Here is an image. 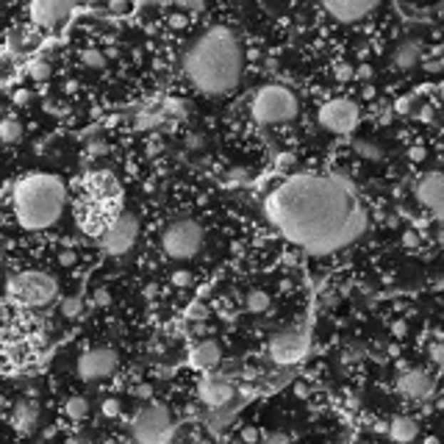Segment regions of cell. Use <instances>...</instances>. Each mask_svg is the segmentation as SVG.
<instances>
[{
  "label": "cell",
  "mask_w": 444,
  "mask_h": 444,
  "mask_svg": "<svg viewBox=\"0 0 444 444\" xmlns=\"http://www.w3.org/2000/svg\"><path fill=\"white\" fill-rule=\"evenodd\" d=\"M172 284H175V286H189V284H192V275H189L186 269H178V272L172 275Z\"/></svg>",
  "instance_id": "obj_38"
},
{
  "label": "cell",
  "mask_w": 444,
  "mask_h": 444,
  "mask_svg": "<svg viewBox=\"0 0 444 444\" xmlns=\"http://www.w3.org/2000/svg\"><path fill=\"white\" fill-rule=\"evenodd\" d=\"M361 358H364V344H350L344 361H361Z\"/></svg>",
  "instance_id": "obj_35"
},
{
  "label": "cell",
  "mask_w": 444,
  "mask_h": 444,
  "mask_svg": "<svg viewBox=\"0 0 444 444\" xmlns=\"http://www.w3.org/2000/svg\"><path fill=\"white\" fill-rule=\"evenodd\" d=\"M428 356H430V361L444 369V341H433L430 347H428Z\"/></svg>",
  "instance_id": "obj_29"
},
{
  "label": "cell",
  "mask_w": 444,
  "mask_h": 444,
  "mask_svg": "<svg viewBox=\"0 0 444 444\" xmlns=\"http://www.w3.org/2000/svg\"><path fill=\"white\" fill-rule=\"evenodd\" d=\"M73 209L81 231L100 239L125 211V192L117 175L108 170H89L78 181Z\"/></svg>",
  "instance_id": "obj_3"
},
{
  "label": "cell",
  "mask_w": 444,
  "mask_h": 444,
  "mask_svg": "<svg viewBox=\"0 0 444 444\" xmlns=\"http://www.w3.org/2000/svg\"><path fill=\"white\" fill-rule=\"evenodd\" d=\"M186 316H189V319H206V316H209V309H206L203 303H192Z\"/></svg>",
  "instance_id": "obj_33"
},
{
  "label": "cell",
  "mask_w": 444,
  "mask_h": 444,
  "mask_svg": "<svg viewBox=\"0 0 444 444\" xmlns=\"http://www.w3.org/2000/svg\"><path fill=\"white\" fill-rule=\"evenodd\" d=\"M11 206L20 228L48 231L53 228L67 206V186L53 172H31L20 178L11 192Z\"/></svg>",
  "instance_id": "obj_4"
},
{
  "label": "cell",
  "mask_w": 444,
  "mask_h": 444,
  "mask_svg": "<svg viewBox=\"0 0 444 444\" xmlns=\"http://www.w3.org/2000/svg\"><path fill=\"white\" fill-rule=\"evenodd\" d=\"M242 442L259 444L262 442V430H259V428H242Z\"/></svg>",
  "instance_id": "obj_32"
},
{
  "label": "cell",
  "mask_w": 444,
  "mask_h": 444,
  "mask_svg": "<svg viewBox=\"0 0 444 444\" xmlns=\"http://www.w3.org/2000/svg\"><path fill=\"white\" fill-rule=\"evenodd\" d=\"M322 9L341 26H353V23H361L364 17H369L378 6L369 0H328Z\"/></svg>",
  "instance_id": "obj_16"
},
{
  "label": "cell",
  "mask_w": 444,
  "mask_h": 444,
  "mask_svg": "<svg viewBox=\"0 0 444 444\" xmlns=\"http://www.w3.org/2000/svg\"><path fill=\"white\" fill-rule=\"evenodd\" d=\"M67 444H92V442H89L86 436H70V439H67Z\"/></svg>",
  "instance_id": "obj_46"
},
{
  "label": "cell",
  "mask_w": 444,
  "mask_h": 444,
  "mask_svg": "<svg viewBox=\"0 0 444 444\" xmlns=\"http://www.w3.org/2000/svg\"><path fill=\"white\" fill-rule=\"evenodd\" d=\"M259 444H291V436H289V433H281V430H275V433L262 436V442Z\"/></svg>",
  "instance_id": "obj_31"
},
{
  "label": "cell",
  "mask_w": 444,
  "mask_h": 444,
  "mask_svg": "<svg viewBox=\"0 0 444 444\" xmlns=\"http://www.w3.org/2000/svg\"><path fill=\"white\" fill-rule=\"evenodd\" d=\"M353 76H356V70H353L350 64H339V67H336V78L339 81H347V78H353Z\"/></svg>",
  "instance_id": "obj_41"
},
{
  "label": "cell",
  "mask_w": 444,
  "mask_h": 444,
  "mask_svg": "<svg viewBox=\"0 0 444 444\" xmlns=\"http://www.w3.org/2000/svg\"><path fill=\"white\" fill-rule=\"evenodd\" d=\"M28 98H31L28 92H17V98H14V100H17V103H28Z\"/></svg>",
  "instance_id": "obj_48"
},
{
  "label": "cell",
  "mask_w": 444,
  "mask_h": 444,
  "mask_svg": "<svg viewBox=\"0 0 444 444\" xmlns=\"http://www.w3.org/2000/svg\"><path fill=\"white\" fill-rule=\"evenodd\" d=\"M108 148H105L103 142H92L89 148H86V153H89V158H95V156H100V153H105Z\"/></svg>",
  "instance_id": "obj_42"
},
{
  "label": "cell",
  "mask_w": 444,
  "mask_h": 444,
  "mask_svg": "<svg viewBox=\"0 0 444 444\" xmlns=\"http://www.w3.org/2000/svg\"><path fill=\"white\" fill-rule=\"evenodd\" d=\"M411 103H414L411 98H403V100H397V105H394V108H397V114H408Z\"/></svg>",
  "instance_id": "obj_43"
},
{
  "label": "cell",
  "mask_w": 444,
  "mask_h": 444,
  "mask_svg": "<svg viewBox=\"0 0 444 444\" xmlns=\"http://www.w3.org/2000/svg\"><path fill=\"white\" fill-rule=\"evenodd\" d=\"M81 61H83L89 70H103L105 67V56L100 51H95V48H89V51L81 53Z\"/></svg>",
  "instance_id": "obj_26"
},
{
  "label": "cell",
  "mask_w": 444,
  "mask_h": 444,
  "mask_svg": "<svg viewBox=\"0 0 444 444\" xmlns=\"http://www.w3.org/2000/svg\"><path fill=\"white\" fill-rule=\"evenodd\" d=\"M164 108H167V114H172V117H178V120L186 117V103H183V100H175V98H172V100L164 103Z\"/></svg>",
  "instance_id": "obj_30"
},
{
  "label": "cell",
  "mask_w": 444,
  "mask_h": 444,
  "mask_svg": "<svg viewBox=\"0 0 444 444\" xmlns=\"http://www.w3.org/2000/svg\"><path fill=\"white\" fill-rule=\"evenodd\" d=\"M353 150H356V156L366 158V161H381L386 156V150L378 142H369V139H353Z\"/></svg>",
  "instance_id": "obj_23"
},
{
  "label": "cell",
  "mask_w": 444,
  "mask_h": 444,
  "mask_svg": "<svg viewBox=\"0 0 444 444\" xmlns=\"http://www.w3.org/2000/svg\"><path fill=\"white\" fill-rule=\"evenodd\" d=\"M64 414L78 422V419H83L86 414H89V403H86L83 397H70V400L64 403Z\"/></svg>",
  "instance_id": "obj_25"
},
{
  "label": "cell",
  "mask_w": 444,
  "mask_h": 444,
  "mask_svg": "<svg viewBox=\"0 0 444 444\" xmlns=\"http://www.w3.org/2000/svg\"><path fill=\"white\" fill-rule=\"evenodd\" d=\"M250 114L259 125H286L300 114V100L289 86L267 83L256 89L250 100Z\"/></svg>",
  "instance_id": "obj_5"
},
{
  "label": "cell",
  "mask_w": 444,
  "mask_h": 444,
  "mask_svg": "<svg viewBox=\"0 0 444 444\" xmlns=\"http://www.w3.org/2000/svg\"><path fill=\"white\" fill-rule=\"evenodd\" d=\"M9 294L23 309H45L58 297V281L51 272L26 269L9 278Z\"/></svg>",
  "instance_id": "obj_6"
},
{
  "label": "cell",
  "mask_w": 444,
  "mask_h": 444,
  "mask_svg": "<svg viewBox=\"0 0 444 444\" xmlns=\"http://www.w3.org/2000/svg\"><path fill=\"white\" fill-rule=\"evenodd\" d=\"M131 9H133L131 3H123V0H111V3H108V11H111V14H128Z\"/></svg>",
  "instance_id": "obj_36"
},
{
  "label": "cell",
  "mask_w": 444,
  "mask_h": 444,
  "mask_svg": "<svg viewBox=\"0 0 444 444\" xmlns=\"http://www.w3.org/2000/svg\"><path fill=\"white\" fill-rule=\"evenodd\" d=\"M358 76H361V78H369V76H372V70H369V67H361V70H358Z\"/></svg>",
  "instance_id": "obj_50"
},
{
  "label": "cell",
  "mask_w": 444,
  "mask_h": 444,
  "mask_svg": "<svg viewBox=\"0 0 444 444\" xmlns=\"http://www.w3.org/2000/svg\"><path fill=\"white\" fill-rule=\"evenodd\" d=\"M23 123L17 120V117H6V120H0V142L3 145H17L20 139H23Z\"/></svg>",
  "instance_id": "obj_22"
},
{
  "label": "cell",
  "mask_w": 444,
  "mask_h": 444,
  "mask_svg": "<svg viewBox=\"0 0 444 444\" xmlns=\"http://www.w3.org/2000/svg\"><path fill=\"white\" fill-rule=\"evenodd\" d=\"M425 444H436V439H428V442H425Z\"/></svg>",
  "instance_id": "obj_52"
},
{
  "label": "cell",
  "mask_w": 444,
  "mask_h": 444,
  "mask_svg": "<svg viewBox=\"0 0 444 444\" xmlns=\"http://www.w3.org/2000/svg\"><path fill=\"white\" fill-rule=\"evenodd\" d=\"M244 73V48L234 28L211 26L206 28L183 56L186 81L209 98L231 95Z\"/></svg>",
  "instance_id": "obj_2"
},
{
  "label": "cell",
  "mask_w": 444,
  "mask_h": 444,
  "mask_svg": "<svg viewBox=\"0 0 444 444\" xmlns=\"http://www.w3.org/2000/svg\"><path fill=\"white\" fill-rule=\"evenodd\" d=\"M73 11H76V6L64 3V0H36V3L28 6V14H31V20L36 26H58Z\"/></svg>",
  "instance_id": "obj_17"
},
{
  "label": "cell",
  "mask_w": 444,
  "mask_h": 444,
  "mask_svg": "<svg viewBox=\"0 0 444 444\" xmlns=\"http://www.w3.org/2000/svg\"><path fill=\"white\" fill-rule=\"evenodd\" d=\"M175 433V425L170 417V408L161 403H150L136 411L131 419V436L136 444H170Z\"/></svg>",
  "instance_id": "obj_8"
},
{
  "label": "cell",
  "mask_w": 444,
  "mask_h": 444,
  "mask_svg": "<svg viewBox=\"0 0 444 444\" xmlns=\"http://www.w3.org/2000/svg\"><path fill=\"white\" fill-rule=\"evenodd\" d=\"M58 262H61V264H73V262H76V256H73V253H61V256H58Z\"/></svg>",
  "instance_id": "obj_47"
},
{
  "label": "cell",
  "mask_w": 444,
  "mask_h": 444,
  "mask_svg": "<svg viewBox=\"0 0 444 444\" xmlns=\"http://www.w3.org/2000/svg\"><path fill=\"white\" fill-rule=\"evenodd\" d=\"M197 397H200V403H206L209 408H222V406H228L236 397V389L231 381H225V378H220V375H206V378H200V383H197Z\"/></svg>",
  "instance_id": "obj_15"
},
{
  "label": "cell",
  "mask_w": 444,
  "mask_h": 444,
  "mask_svg": "<svg viewBox=\"0 0 444 444\" xmlns=\"http://www.w3.org/2000/svg\"><path fill=\"white\" fill-rule=\"evenodd\" d=\"M403 244H406L408 250H414V247H419L422 242H419V234H417V231H406V234H403Z\"/></svg>",
  "instance_id": "obj_37"
},
{
  "label": "cell",
  "mask_w": 444,
  "mask_h": 444,
  "mask_svg": "<svg viewBox=\"0 0 444 444\" xmlns=\"http://www.w3.org/2000/svg\"><path fill=\"white\" fill-rule=\"evenodd\" d=\"M439 98L444 100V81H442V86H439Z\"/></svg>",
  "instance_id": "obj_51"
},
{
  "label": "cell",
  "mask_w": 444,
  "mask_h": 444,
  "mask_svg": "<svg viewBox=\"0 0 444 444\" xmlns=\"http://www.w3.org/2000/svg\"><path fill=\"white\" fill-rule=\"evenodd\" d=\"M136 397H150V394H153V389H150V386H139V389H136Z\"/></svg>",
  "instance_id": "obj_45"
},
{
  "label": "cell",
  "mask_w": 444,
  "mask_h": 444,
  "mask_svg": "<svg viewBox=\"0 0 444 444\" xmlns=\"http://www.w3.org/2000/svg\"><path fill=\"white\" fill-rule=\"evenodd\" d=\"M397 392L403 394L408 403H425L430 400L436 392V378L428 372V369H406L400 378H397Z\"/></svg>",
  "instance_id": "obj_14"
},
{
  "label": "cell",
  "mask_w": 444,
  "mask_h": 444,
  "mask_svg": "<svg viewBox=\"0 0 444 444\" xmlns=\"http://www.w3.org/2000/svg\"><path fill=\"white\" fill-rule=\"evenodd\" d=\"M11 425H14V430L23 433V436L33 433L36 425H39V408H36V403L20 400V403L14 406V411H11Z\"/></svg>",
  "instance_id": "obj_19"
},
{
  "label": "cell",
  "mask_w": 444,
  "mask_h": 444,
  "mask_svg": "<svg viewBox=\"0 0 444 444\" xmlns=\"http://www.w3.org/2000/svg\"><path fill=\"white\" fill-rule=\"evenodd\" d=\"M78 375L83 381H103L117 369V350L111 347H89L78 356Z\"/></svg>",
  "instance_id": "obj_12"
},
{
  "label": "cell",
  "mask_w": 444,
  "mask_h": 444,
  "mask_svg": "<svg viewBox=\"0 0 444 444\" xmlns=\"http://www.w3.org/2000/svg\"><path fill=\"white\" fill-rule=\"evenodd\" d=\"M425 70H428V73H439V70H444V61H428Z\"/></svg>",
  "instance_id": "obj_44"
},
{
  "label": "cell",
  "mask_w": 444,
  "mask_h": 444,
  "mask_svg": "<svg viewBox=\"0 0 444 444\" xmlns=\"http://www.w3.org/2000/svg\"><path fill=\"white\" fill-rule=\"evenodd\" d=\"M417 120H422V123H433V108L430 105H422V108H417V114H414Z\"/></svg>",
  "instance_id": "obj_40"
},
{
  "label": "cell",
  "mask_w": 444,
  "mask_h": 444,
  "mask_svg": "<svg viewBox=\"0 0 444 444\" xmlns=\"http://www.w3.org/2000/svg\"><path fill=\"white\" fill-rule=\"evenodd\" d=\"M306 347H309V334L303 328H286L269 339V358L278 366H291L306 356Z\"/></svg>",
  "instance_id": "obj_11"
},
{
  "label": "cell",
  "mask_w": 444,
  "mask_h": 444,
  "mask_svg": "<svg viewBox=\"0 0 444 444\" xmlns=\"http://www.w3.org/2000/svg\"><path fill=\"white\" fill-rule=\"evenodd\" d=\"M244 309H247V314H267L269 309H272V300H269L267 291L253 289V291L244 297Z\"/></svg>",
  "instance_id": "obj_24"
},
{
  "label": "cell",
  "mask_w": 444,
  "mask_h": 444,
  "mask_svg": "<svg viewBox=\"0 0 444 444\" xmlns=\"http://www.w3.org/2000/svg\"><path fill=\"white\" fill-rule=\"evenodd\" d=\"M81 311H83V300H81V297H67V300L61 303V314H64L67 319H76Z\"/></svg>",
  "instance_id": "obj_27"
},
{
  "label": "cell",
  "mask_w": 444,
  "mask_h": 444,
  "mask_svg": "<svg viewBox=\"0 0 444 444\" xmlns=\"http://www.w3.org/2000/svg\"><path fill=\"white\" fill-rule=\"evenodd\" d=\"M264 214L289 244L311 256L339 253L369 228L358 189L336 172L289 175L264 197Z\"/></svg>",
  "instance_id": "obj_1"
},
{
  "label": "cell",
  "mask_w": 444,
  "mask_h": 444,
  "mask_svg": "<svg viewBox=\"0 0 444 444\" xmlns=\"http://www.w3.org/2000/svg\"><path fill=\"white\" fill-rule=\"evenodd\" d=\"M414 195H417L419 203L430 211L439 222H444V172L442 170H433V172L419 175L417 186H414Z\"/></svg>",
  "instance_id": "obj_13"
},
{
  "label": "cell",
  "mask_w": 444,
  "mask_h": 444,
  "mask_svg": "<svg viewBox=\"0 0 444 444\" xmlns=\"http://www.w3.org/2000/svg\"><path fill=\"white\" fill-rule=\"evenodd\" d=\"M422 156H425V150H419V148H414V150H411V158H414V161H419Z\"/></svg>",
  "instance_id": "obj_49"
},
{
  "label": "cell",
  "mask_w": 444,
  "mask_h": 444,
  "mask_svg": "<svg viewBox=\"0 0 444 444\" xmlns=\"http://www.w3.org/2000/svg\"><path fill=\"white\" fill-rule=\"evenodd\" d=\"M120 411H123L120 400H114V397H108V400H103V414H105V417H117Z\"/></svg>",
  "instance_id": "obj_34"
},
{
  "label": "cell",
  "mask_w": 444,
  "mask_h": 444,
  "mask_svg": "<svg viewBox=\"0 0 444 444\" xmlns=\"http://www.w3.org/2000/svg\"><path fill=\"white\" fill-rule=\"evenodd\" d=\"M422 58V48L417 39H403L392 53V61L397 70H414Z\"/></svg>",
  "instance_id": "obj_20"
},
{
  "label": "cell",
  "mask_w": 444,
  "mask_h": 444,
  "mask_svg": "<svg viewBox=\"0 0 444 444\" xmlns=\"http://www.w3.org/2000/svg\"><path fill=\"white\" fill-rule=\"evenodd\" d=\"M136 236H139V217L133 211H123L120 220L105 231L98 242H100V250L105 256H125L136 244Z\"/></svg>",
  "instance_id": "obj_10"
},
{
  "label": "cell",
  "mask_w": 444,
  "mask_h": 444,
  "mask_svg": "<svg viewBox=\"0 0 444 444\" xmlns=\"http://www.w3.org/2000/svg\"><path fill=\"white\" fill-rule=\"evenodd\" d=\"M203 242H206V234L200 228V222L189 220V217H181V220H172L164 231H161V250L175 259V262H189L195 259L200 250H203Z\"/></svg>",
  "instance_id": "obj_7"
},
{
  "label": "cell",
  "mask_w": 444,
  "mask_h": 444,
  "mask_svg": "<svg viewBox=\"0 0 444 444\" xmlns=\"http://www.w3.org/2000/svg\"><path fill=\"white\" fill-rule=\"evenodd\" d=\"M95 306H111V294L105 289H95Z\"/></svg>",
  "instance_id": "obj_39"
},
{
  "label": "cell",
  "mask_w": 444,
  "mask_h": 444,
  "mask_svg": "<svg viewBox=\"0 0 444 444\" xmlns=\"http://www.w3.org/2000/svg\"><path fill=\"white\" fill-rule=\"evenodd\" d=\"M31 78L33 81H48L51 78V64H48V61H42V58H39V61H33V64H31Z\"/></svg>",
  "instance_id": "obj_28"
},
{
  "label": "cell",
  "mask_w": 444,
  "mask_h": 444,
  "mask_svg": "<svg viewBox=\"0 0 444 444\" xmlns=\"http://www.w3.org/2000/svg\"><path fill=\"white\" fill-rule=\"evenodd\" d=\"M386 433L394 444H411L419 436V425L414 417H394L386 428Z\"/></svg>",
  "instance_id": "obj_21"
},
{
  "label": "cell",
  "mask_w": 444,
  "mask_h": 444,
  "mask_svg": "<svg viewBox=\"0 0 444 444\" xmlns=\"http://www.w3.org/2000/svg\"><path fill=\"white\" fill-rule=\"evenodd\" d=\"M189 364L195 366L197 372H214L217 366L222 364V347L214 339L197 341V344L189 350Z\"/></svg>",
  "instance_id": "obj_18"
},
{
  "label": "cell",
  "mask_w": 444,
  "mask_h": 444,
  "mask_svg": "<svg viewBox=\"0 0 444 444\" xmlns=\"http://www.w3.org/2000/svg\"><path fill=\"white\" fill-rule=\"evenodd\" d=\"M316 120H319V125L328 133L350 136L358 128V123H361V108L353 100H347V98H334V100H328L319 108Z\"/></svg>",
  "instance_id": "obj_9"
}]
</instances>
